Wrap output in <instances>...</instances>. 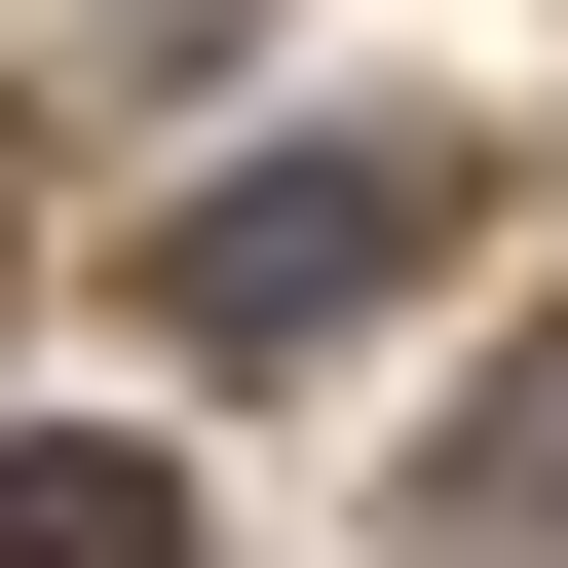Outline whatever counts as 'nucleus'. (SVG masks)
<instances>
[{"label":"nucleus","instance_id":"f257e3e1","mask_svg":"<svg viewBox=\"0 0 568 568\" xmlns=\"http://www.w3.org/2000/svg\"><path fill=\"white\" fill-rule=\"evenodd\" d=\"M417 227H455V152H417V114H304V152H227V190L152 227V342H190V379H304Z\"/></svg>","mask_w":568,"mask_h":568},{"label":"nucleus","instance_id":"f03ea898","mask_svg":"<svg viewBox=\"0 0 568 568\" xmlns=\"http://www.w3.org/2000/svg\"><path fill=\"white\" fill-rule=\"evenodd\" d=\"M0 568H190V455L152 417H0Z\"/></svg>","mask_w":568,"mask_h":568},{"label":"nucleus","instance_id":"7ed1b4c3","mask_svg":"<svg viewBox=\"0 0 568 568\" xmlns=\"http://www.w3.org/2000/svg\"><path fill=\"white\" fill-rule=\"evenodd\" d=\"M417 530H455V568H568V342H530V379L455 417V493H417Z\"/></svg>","mask_w":568,"mask_h":568}]
</instances>
